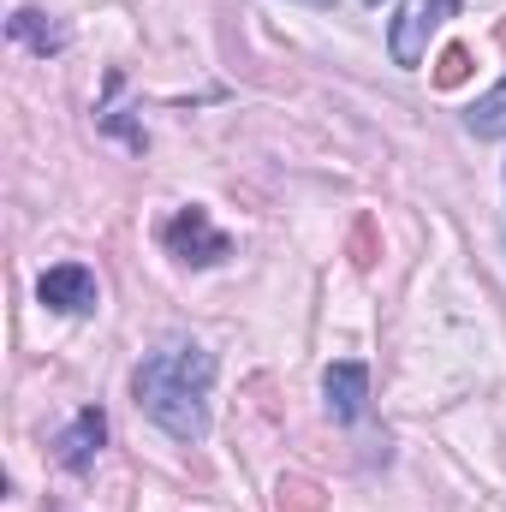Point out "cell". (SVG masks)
I'll list each match as a JSON object with an SVG mask.
<instances>
[{"instance_id":"cell-10","label":"cell","mask_w":506,"mask_h":512,"mask_svg":"<svg viewBox=\"0 0 506 512\" xmlns=\"http://www.w3.org/2000/svg\"><path fill=\"white\" fill-rule=\"evenodd\" d=\"M465 78H471V48H447L441 66H435V84L453 90V84H465Z\"/></svg>"},{"instance_id":"cell-6","label":"cell","mask_w":506,"mask_h":512,"mask_svg":"<svg viewBox=\"0 0 506 512\" xmlns=\"http://www.w3.org/2000/svg\"><path fill=\"white\" fill-rule=\"evenodd\" d=\"M102 441H108V417H102L96 405H84V411L72 417V429L60 435V465H66V471H90L96 453H102Z\"/></svg>"},{"instance_id":"cell-7","label":"cell","mask_w":506,"mask_h":512,"mask_svg":"<svg viewBox=\"0 0 506 512\" xmlns=\"http://www.w3.org/2000/svg\"><path fill=\"white\" fill-rule=\"evenodd\" d=\"M6 36H12V42H24V48H30V54H42V60L66 48V24H54V18H48V12H36V6H18V12L6 18Z\"/></svg>"},{"instance_id":"cell-1","label":"cell","mask_w":506,"mask_h":512,"mask_svg":"<svg viewBox=\"0 0 506 512\" xmlns=\"http://www.w3.org/2000/svg\"><path fill=\"white\" fill-rule=\"evenodd\" d=\"M209 382L215 358L203 346H161L137 364V405L149 411V423L191 447L209 435Z\"/></svg>"},{"instance_id":"cell-2","label":"cell","mask_w":506,"mask_h":512,"mask_svg":"<svg viewBox=\"0 0 506 512\" xmlns=\"http://www.w3.org/2000/svg\"><path fill=\"white\" fill-rule=\"evenodd\" d=\"M161 245L179 256V262H191V268H209V262H227V256H233V239H227V233L209 221V209H197V203L179 209V215L161 227Z\"/></svg>"},{"instance_id":"cell-9","label":"cell","mask_w":506,"mask_h":512,"mask_svg":"<svg viewBox=\"0 0 506 512\" xmlns=\"http://www.w3.org/2000/svg\"><path fill=\"white\" fill-rule=\"evenodd\" d=\"M465 126L477 131V137H506V78L489 96H477V102L465 108Z\"/></svg>"},{"instance_id":"cell-13","label":"cell","mask_w":506,"mask_h":512,"mask_svg":"<svg viewBox=\"0 0 506 512\" xmlns=\"http://www.w3.org/2000/svg\"><path fill=\"white\" fill-rule=\"evenodd\" d=\"M364 6H381V0H364Z\"/></svg>"},{"instance_id":"cell-12","label":"cell","mask_w":506,"mask_h":512,"mask_svg":"<svg viewBox=\"0 0 506 512\" xmlns=\"http://www.w3.org/2000/svg\"><path fill=\"white\" fill-rule=\"evenodd\" d=\"M304 6H328V0H304Z\"/></svg>"},{"instance_id":"cell-3","label":"cell","mask_w":506,"mask_h":512,"mask_svg":"<svg viewBox=\"0 0 506 512\" xmlns=\"http://www.w3.org/2000/svg\"><path fill=\"white\" fill-rule=\"evenodd\" d=\"M453 12H459V0H405V12H399L393 30H387L393 66H417V60H423V42H429Z\"/></svg>"},{"instance_id":"cell-8","label":"cell","mask_w":506,"mask_h":512,"mask_svg":"<svg viewBox=\"0 0 506 512\" xmlns=\"http://www.w3.org/2000/svg\"><path fill=\"white\" fill-rule=\"evenodd\" d=\"M274 512H328V489H322L316 477L286 471V477L274 483Z\"/></svg>"},{"instance_id":"cell-4","label":"cell","mask_w":506,"mask_h":512,"mask_svg":"<svg viewBox=\"0 0 506 512\" xmlns=\"http://www.w3.org/2000/svg\"><path fill=\"white\" fill-rule=\"evenodd\" d=\"M36 298L48 304V310H66V316H78V310H96V274L90 268H78V262H60V268H48L42 280H36Z\"/></svg>"},{"instance_id":"cell-5","label":"cell","mask_w":506,"mask_h":512,"mask_svg":"<svg viewBox=\"0 0 506 512\" xmlns=\"http://www.w3.org/2000/svg\"><path fill=\"white\" fill-rule=\"evenodd\" d=\"M322 393H328V411H334L340 423H358V417L370 411V370H364V364H334V370L322 376Z\"/></svg>"},{"instance_id":"cell-11","label":"cell","mask_w":506,"mask_h":512,"mask_svg":"<svg viewBox=\"0 0 506 512\" xmlns=\"http://www.w3.org/2000/svg\"><path fill=\"white\" fill-rule=\"evenodd\" d=\"M352 262H358V268H376V221H370V215L352 227Z\"/></svg>"}]
</instances>
